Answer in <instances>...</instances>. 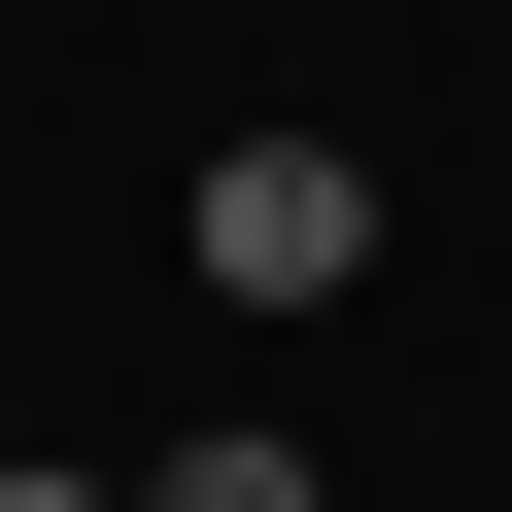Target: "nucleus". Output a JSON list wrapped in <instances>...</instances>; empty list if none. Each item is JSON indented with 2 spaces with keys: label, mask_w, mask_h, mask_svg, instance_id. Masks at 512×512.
I'll return each instance as SVG.
<instances>
[{
  "label": "nucleus",
  "mask_w": 512,
  "mask_h": 512,
  "mask_svg": "<svg viewBox=\"0 0 512 512\" xmlns=\"http://www.w3.org/2000/svg\"><path fill=\"white\" fill-rule=\"evenodd\" d=\"M171 239H205V308H342V274H376V171H342V137H205Z\"/></svg>",
  "instance_id": "nucleus-1"
},
{
  "label": "nucleus",
  "mask_w": 512,
  "mask_h": 512,
  "mask_svg": "<svg viewBox=\"0 0 512 512\" xmlns=\"http://www.w3.org/2000/svg\"><path fill=\"white\" fill-rule=\"evenodd\" d=\"M137 512H342V478H308V444H274V410H239V444H171V478H137Z\"/></svg>",
  "instance_id": "nucleus-2"
},
{
  "label": "nucleus",
  "mask_w": 512,
  "mask_h": 512,
  "mask_svg": "<svg viewBox=\"0 0 512 512\" xmlns=\"http://www.w3.org/2000/svg\"><path fill=\"white\" fill-rule=\"evenodd\" d=\"M0 512H137V478H69V444H0Z\"/></svg>",
  "instance_id": "nucleus-3"
},
{
  "label": "nucleus",
  "mask_w": 512,
  "mask_h": 512,
  "mask_svg": "<svg viewBox=\"0 0 512 512\" xmlns=\"http://www.w3.org/2000/svg\"><path fill=\"white\" fill-rule=\"evenodd\" d=\"M0 444H35V410H0Z\"/></svg>",
  "instance_id": "nucleus-4"
}]
</instances>
